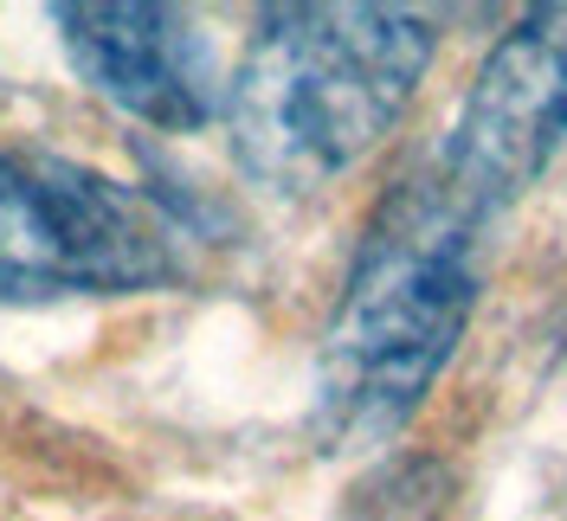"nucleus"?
I'll use <instances>...</instances> for the list:
<instances>
[{
    "label": "nucleus",
    "mask_w": 567,
    "mask_h": 521,
    "mask_svg": "<svg viewBox=\"0 0 567 521\" xmlns=\"http://www.w3.org/2000/svg\"><path fill=\"white\" fill-rule=\"evenodd\" d=\"M484 232L491 212L471 207L439 161L388 194L322 329L317 425L329 445H381L425 406L477 310Z\"/></svg>",
    "instance_id": "obj_1"
},
{
    "label": "nucleus",
    "mask_w": 567,
    "mask_h": 521,
    "mask_svg": "<svg viewBox=\"0 0 567 521\" xmlns=\"http://www.w3.org/2000/svg\"><path fill=\"white\" fill-rule=\"evenodd\" d=\"M432 71L413 7H271L226 84L233 161L271 194H317L406 116Z\"/></svg>",
    "instance_id": "obj_2"
},
{
    "label": "nucleus",
    "mask_w": 567,
    "mask_h": 521,
    "mask_svg": "<svg viewBox=\"0 0 567 521\" xmlns=\"http://www.w3.org/2000/svg\"><path fill=\"white\" fill-rule=\"evenodd\" d=\"M181 278V232L148 194L110 174L0 148V303L130 296Z\"/></svg>",
    "instance_id": "obj_3"
},
{
    "label": "nucleus",
    "mask_w": 567,
    "mask_h": 521,
    "mask_svg": "<svg viewBox=\"0 0 567 521\" xmlns=\"http://www.w3.org/2000/svg\"><path fill=\"white\" fill-rule=\"evenodd\" d=\"M567 142V0L529 7L471 77L439 174L477 212H503Z\"/></svg>",
    "instance_id": "obj_4"
},
{
    "label": "nucleus",
    "mask_w": 567,
    "mask_h": 521,
    "mask_svg": "<svg viewBox=\"0 0 567 521\" xmlns=\"http://www.w3.org/2000/svg\"><path fill=\"white\" fill-rule=\"evenodd\" d=\"M78 77L148 129H207L226 110L213 45L181 7H52Z\"/></svg>",
    "instance_id": "obj_5"
}]
</instances>
